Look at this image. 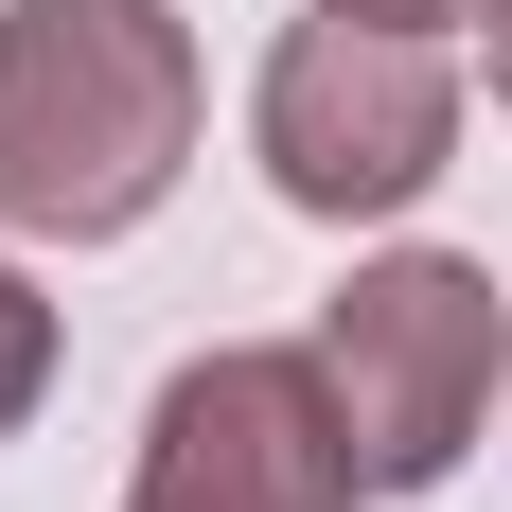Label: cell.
<instances>
[{
  "label": "cell",
  "mask_w": 512,
  "mask_h": 512,
  "mask_svg": "<svg viewBox=\"0 0 512 512\" xmlns=\"http://www.w3.org/2000/svg\"><path fill=\"white\" fill-rule=\"evenodd\" d=\"M212 71L177 0H0V248H124L195 177Z\"/></svg>",
  "instance_id": "1"
},
{
  "label": "cell",
  "mask_w": 512,
  "mask_h": 512,
  "mask_svg": "<svg viewBox=\"0 0 512 512\" xmlns=\"http://www.w3.org/2000/svg\"><path fill=\"white\" fill-rule=\"evenodd\" d=\"M248 159L265 195L318 212V230H389L460 177V53L424 36V18H354V0H318L265 36V89H248Z\"/></svg>",
  "instance_id": "2"
},
{
  "label": "cell",
  "mask_w": 512,
  "mask_h": 512,
  "mask_svg": "<svg viewBox=\"0 0 512 512\" xmlns=\"http://www.w3.org/2000/svg\"><path fill=\"white\" fill-rule=\"evenodd\" d=\"M318 371H336V424H354V477H371V495H442V477L495 442V389H512L495 265L371 248L354 283L318 301Z\"/></svg>",
  "instance_id": "3"
},
{
  "label": "cell",
  "mask_w": 512,
  "mask_h": 512,
  "mask_svg": "<svg viewBox=\"0 0 512 512\" xmlns=\"http://www.w3.org/2000/svg\"><path fill=\"white\" fill-rule=\"evenodd\" d=\"M354 424H336V371L318 336H248V354L159 371L142 460H124V512H354Z\"/></svg>",
  "instance_id": "4"
},
{
  "label": "cell",
  "mask_w": 512,
  "mask_h": 512,
  "mask_svg": "<svg viewBox=\"0 0 512 512\" xmlns=\"http://www.w3.org/2000/svg\"><path fill=\"white\" fill-rule=\"evenodd\" d=\"M53 354H71V336H53V301H36V265H0V442H18V424L53 407Z\"/></svg>",
  "instance_id": "5"
},
{
  "label": "cell",
  "mask_w": 512,
  "mask_h": 512,
  "mask_svg": "<svg viewBox=\"0 0 512 512\" xmlns=\"http://www.w3.org/2000/svg\"><path fill=\"white\" fill-rule=\"evenodd\" d=\"M477 53H495V106H512V0H477Z\"/></svg>",
  "instance_id": "6"
},
{
  "label": "cell",
  "mask_w": 512,
  "mask_h": 512,
  "mask_svg": "<svg viewBox=\"0 0 512 512\" xmlns=\"http://www.w3.org/2000/svg\"><path fill=\"white\" fill-rule=\"evenodd\" d=\"M354 18H424V36H442V18H477V0H354Z\"/></svg>",
  "instance_id": "7"
}]
</instances>
